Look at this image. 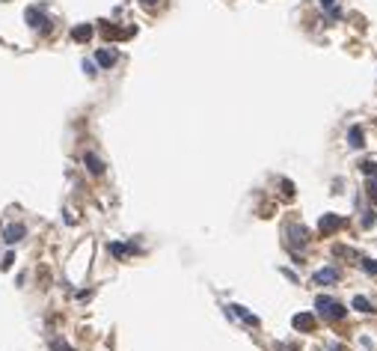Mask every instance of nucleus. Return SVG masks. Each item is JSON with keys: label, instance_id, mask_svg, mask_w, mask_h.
I'll return each instance as SVG.
<instances>
[{"label": "nucleus", "instance_id": "obj_11", "mask_svg": "<svg viewBox=\"0 0 377 351\" xmlns=\"http://www.w3.org/2000/svg\"><path fill=\"white\" fill-rule=\"evenodd\" d=\"M226 316H238V319H244V321H247V324H252V327L258 324V319H255L252 313H247L244 307H238V304H232V307H226Z\"/></svg>", "mask_w": 377, "mask_h": 351}, {"label": "nucleus", "instance_id": "obj_1", "mask_svg": "<svg viewBox=\"0 0 377 351\" xmlns=\"http://www.w3.org/2000/svg\"><path fill=\"white\" fill-rule=\"evenodd\" d=\"M315 310H318V313H321L327 321L347 319V307H345V304H339L336 298H330V295H318V298H315Z\"/></svg>", "mask_w": 377, "mask_h": 351}, {"label": "nucleus", "instance_id": "obj_13", "mask_svg": "<svg viewBox=\"0 0 377 351\" xmlns=\"http://www.w3.org/2000/svg\"><path fill=\"white\" fill-rule=\"evenodd\" d=\"M71 39H74V42H89V39H92V24L71 27Z\"/></svg>", "mask_w": 377, "mask_h": 351}, {"label": "nucleus", "instance_id": "obj_14", "mask_svg": "<svg viewBox=\"0 0 377 351\" xmlns=\"http://www.w3.org/2000/svg\"><path fill=\"white\" fill-rule=\"evenodd\" d=\"M107 250L116 256V259H125L128 253H134V247H131V244H116V241H113V244H107Z\"/></svg>", "mask_w": 377, "mask_h": 351}, {"label": "nucleus", "instance_id": "obj_2", "mask_svg": "<svg viewBox=\"0 0 377 351\" xmlns=\"http://www.w3.org/2000/svg\"><path fill=\"white\" fill-rule=\"evenodd\" d=\"M24 18H27V24H30L33 30H39V33H48L54 24H51V18L39 9V6H30L27 12H24Z\"/></svg>", "mask_w": 377, "mask_h": 351}, {"label": "nucleus", "instance_id": "obj_24", "mask_svg": "<svg viewBox=\"0 0 377 351\" xmlns=\"http://www.w3.org/2000/svg\"><path fill=\"white\" fill-rule=\"evenodd\" d=\"M321 6H324V9H333V6H336V0H321Z\"/></svg>", "mask_w": 377, "mask_h": 351}, {"label": "nucleus", "instance_id": "obj_15", "mask_svg": "<svg viewBox=\"0 0 377 351\" xmlns=\"http://www.w3.org/2000/svg\"><path fill=\"white\" fill-rule=\"evenodd\" d=\"M365 193H368L371 205H377V176H368V182H365Z\"/></svg>", "mask_w": 377, "mask_h": 351}, {"label": "nucleus", "instance_id": "obj_22", "mask_svg": "<svg viewBox=\"0 0 377 351\" xmlns=\"http://www.w3.org/2000/svg\"><path fill=\"white\" fill-rule=\"evenodd\" d=\"M12 262H15V256H12V253L3 256V262H0V265H3V271H9V268H12Z\"/></svg>", "mask_w": 377, "mask_h": 351}, {"label": "nucleus", "instance_id": "obj_4", "mask_svg": "<svg viewBox=\"0 0 377 351\" xmlns=\"http://www.w3.org/2000/svg\"><path fill=\"white\" fill-rule=\"evenodd\" d=\"M347 221L342 215H321V221H318V229L324 232V235H333V232H339Z\"/></svg>", "mask_w": 377, "mask_h": 351}, {"label": "nucleus", "instance_id": "obj_3", "mask_svg": "<svg viewBox=\"0 0 377 351\" xmlns=\"http://www.w3.org/2000/svg\"><path fill=\"white\" fill-rule=\"evenodd\" d=\"M339 280H342V271H339L336 265H327V268H321V271L312 274L315 286H330V283H339Z\"/></svg>", "mask_w": 377, "mask_h": 351}, {"label": "nucleus", "instance_id": "obj_9", "mask_svg": "<svg viewBox=\"0 0 377 351\" xmlns=\"http://www.w3.org/2000/svg\"><path fill=\"white\" fill-rule=\"evenodd\" d=\"M83 164H86V170H89L92 176H104V161L98 158L95 152H86V155H83Z\"/></svg>", "mask_w": 377, "mask_h": 351}, {"label": "nucleus", "instance_id": "obj_10", "mask_svg": "<svg viewBox=\"0 0 377 351\" xmlns=\"http://www.w3.org/2000/svg\"><path fill=\"white\" fill-rule=\"evenodd\" d=\"M285 232L291 235V244H300V247H303V244L309 241V232H306L303 226H297V224H291L288 229H285Z\"/></svg>", "mask_w": 377, "mask_h": 351}, {"label": "nucleus", "instance_id": "obj_7", "mask_svg": "<svg viewBox=\"0 0 377 351\" xmlns=\"http://www.w3.org/2000/svg\"><path fill=\"white\" fill-rule=\"evenodd\" d=\"M347 146H350V149H362V146H365V131L359 125L347 128Z\"/></svg>", "mask_w": 377, "mask_h": 351}, {"label": "nucleus", "instance_id": "obj_20", "mask_svg": "<svg viewBox=\"0 0 377 351\" xmlns=\"http://www.w3.org/2000/svg\"><path fill=\"white\" fill-rule=\"evenodd\" d=\"M279 185H282V196H288V199H291V196H294V182H288V179H282Z\"/></svg>", "mask_w": 377, "mask_h": 351}, {"label": "nucleus", "instance_id": "obj_8", "mask_svg": "<svg viewBox=\"0 0 377 351\" xmlns=\"http://www.w3.org/2000/svg\"><path fill=\"white\" fill-rule=\"evenodd\" d=\"M291 324H294V330H315V316L312 313H297L294 319H291Z\"/></svg>", "mask_w": 377, "mask_h": 351}, {"label": "nucleus", "instance_id": "obj_16", "mask_svg": "<svg viewBox=\"0 0 377 351\" xmlns=\"http://www.w3.org/2000/svg\"><path fill=\"white\" fill-rule=\"evenodd\" d=\"M359 170L365 173V176H377V164L371 158H365V161H359Z\"/></svg>", "mask_w": 377, "mask_h": 351}, {"label": "nucleus", "instance_id": "obj_18", "mask_svg": "<svg viewBox=\"0 0 377 351\" xmlns=\"http://www.w3.org/2000/svg\"><path fill=\"white\" fill-rule=\"evenodd\" d=\"M51 351H74L68 342H63V339H51Z\"/></svg>", "mask_w": 377, "mask_h": 351}, {"label": "nucleus", "instance_id": "obj_12", "mask_svg": "<svg viewBox=\"0 0 377 351\" xmlns=\"http://www.w3.org/2000/svg\"><path fill=\"white\" fill-rule=\"evenodd\" d=\"M350 307H353L356 313H374V304H371L365 295H356V298L350 301Z\"/></svg>", "mask_w": 377, "mask_h": 351}, {"label": "nucleus", "instance_id": "obj_21", "mask_svg": "<svg viewBox=\"0 0 377 351\" xmlns=\"http://www.w3.org/2000/svg\"><path fill=\"white\" fill-rule=\"evenodd\" d=\"M83 72H86L89 78H92V75H98V72H95V63H92V60H83Z\"/></svg>", "mask_w": 377, "mask_h": 351}, {"label": "nucleus", "instance_id": "obj_17", "mask_svg": "<svg viewBox=\"0 0 377 351\" xmlns=\"http://www.w3.org/2000/svg\"><path fill=\"white\" fill-rule=\"evenodd\" d=\"M374 224H377V212H374V208H365V215H362V226H365V229H371Z\"/></svg>", "mask_w": 377, "mask_h": 351}, {"label": "nucleus", "instance_id": "obj_23", "mask_svg": "<svg viewBox=\"0 0 377 351\" xmlns=\"http://www.w3.org/2000/svg\"><path fill=\"white\" fill-rule=\"evenodd\" d=\"M160 0H140V6H146V9H155Z\"/></svg>", "mask_w": 377, "mask_h": 351}, {"label": "nucleus", "instance_id": "obj_6", "mask_svg": "<svg viewBox=\"0 0 377 351\" xmlns=\"http://www.w3.org/2000/svg\"><path fill=\"white\" fill-rule=\"evenodd\" d=\"M116 51H107V48H98L95 51V65H101V68H113L116 65Z\"/></svg>", "mask_w": 377, "mask_h": 351}, {"label": "nucleus", "instance_id": "obj_5", "mask_svg": "<svg viewBox=\"0 0 377 351\" xmlns=\"http://www.w3.org/2000/svg\"><path fill=\"white\" fill-rule=\"evenodd\" d=\"M24 235H27V226L24 224H9L3 229V241H6V244H18Z\"/></svg>", "mask_w": 377, "mask_h": 351}, {"label": "nucleus", "instance_id": "obj_19", "mask_svg": "<svg viewBox=\"0 0 377 351\" xmlns=\"http://www.w3.org/2000/svg\"><path fill=\"white\" fill-rule=\"evenodd\" d=\"M362 271L365 274H377V259H362Z\"/></svg>", "mask_w": 377, "mask_h": 351}]
</instances>
